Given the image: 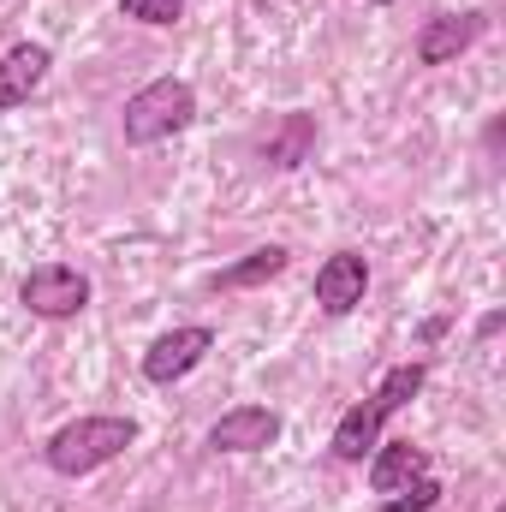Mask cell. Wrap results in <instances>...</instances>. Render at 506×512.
<instances>
[{"mask_svg": "<svg viewBox=\"0 0 506 512\" xmlns=\"http://www.w3.org/2000/svg\"><path fill=\"white\" fill-rule=\"evenodd\" d=\"M506 328V310H489V316H483V322H477V340H495V334H501Z\"/></svg>", "mask_w": 506, "mask_h": 512, "instance_id": "9a60e30c", "label": "cell"}, {"mask_svg": "<svg viewBox=\"0 0 506 512\" xmlns=\"http://www.w3.org/2000/svg\"><path fill=\"white\" fill-rule=\"evenodd\" d=\"M197 120V90L185 84V78H149L143 90H131L126 96V114H120V131H126L131 149H155V143H167V137H179V131Z\"/></svg>", "mask_w": 506, "mask_h": 512, "instance_id": "3957f363", "label": "cell"}, {"mask_svg": "<svg viewBox=\"0 0 506 512\" xmlns=\"http://www.w3.org/2000/svg\"><path fill=\"white\" fill-rule=\"evenodd\" d=\"M316 114H280L274 126L256 137V155H262V167H274V173H292V167H304L310 155H316Z\"/></svg>", "mask_w": 506, "mask_h": 512, "instance_id": "30bf717a", "label": "cell"}, {"mask_svg": "<svg viewBox=\"0 0 506 512\" xmlns=\"http://www.w3.org/2000/svg\"><path fill=\"white\" fill-rule=\"evenodd\" d=\"M137 441V417H120V411H90V417H72L60 423L48 441H42V465L54 477H96L102 465H114Z\"/></svg>", "mask_w": 506, "mask_h": 512, "instance_id": "7a4b0ae2", "label": "cell"}, {"mask_svg": "<svg viewBox=\"0 0 506 512\" xmlns=\"http://www.w3.org/2000/svg\"><path fill=\"white\" fill-rule=\"evenodd\" d=\"M501 137H506V120H489V131H483V143H489V155L501 149Z\"/></svg>", "mask_w": 506, "mask_h": 512, "instance_id": "2e32d148", "label": "cell"}, {"mask_svg": "<svg viewBox=\"0 0 506 512\" xmlns=\"http://www.w3.org/2000/svg\"><path fill=\"white\" fill-rule=\"evenodd\" d=\"M376 6H387V0H376Z\"/></svg>", "mask_w": 506, "mask_h": 512, "instance_id": "e0dca14e", "label": "cell"}, {"mask_svg": "<svg viewBox=\"0 0 506 512\" xmlns=\"http://www.w3.org/2000/svg\"><path fill=\"white\" fill-rule=\"evenodd\" d=\"M370 292V262L358 251H334L322 268H316V304L322 316H352Z\"/></svg>", "mask_w": 506, "mask_h": 512, "instance_id": "9c48e42d", "label": "cell"}, {"mask_svg": "<svg viewBox=\"0 0 506 512\" xmlns=\"http://www.w3.org/2000/svg\"><path fill=\"white\" fill-rule=\"evenodd\" d=\"M120 12H126V18H137V24L167 30V24H179V18H185V0H120Z\"/></svg>", "mask_w": 506, "mask_h": 512, "instance_id": "5bb4252c", "label": "cell"}, {"mask_svg": "<svg viewBox=\"0 0 506 512\" xmlns=\"http://www.w3.org/2000/svg\"><path fill=\"white\" fill-rule=\"evenodd\" d=\"M435 507H441V483H435V471L417 477L411 489H399V495L381 501V512H435Z\"/></svg>", "mask_w": 506, "mask_h": 512, "instance_id": "4fadbf2b", "label": "cell"}, {"mask_svg": "<svg viewBox=\"0 0 506 512\" xmlns=\"http://www.w3.org/2000/svg\"><path fill=\"white\" fill-rule=\"evenodd\" d=\"M423 382H429V364L423 358H405V364H393L387 376H381L340 423H334V441H328V453L340 459V465H364L370 453H376L381 429H387V417L393 411H405L417 393H423Z\"/></svg>", "mask_w": 506, "mask_h": 512, "instance_id": "6da1fadb", "label": "cell"}, {"mask_svg": "<svg viewBox=\"0 0 506 512\" xmlns=\"http://www.w3.org/2000/svg\"><path fill=\"white\" fill-rule=\"evenodd\" d=\"M215 352V328L209 322H185V328H167L149 340L143 352V382L149 387H173L185 382L191 370H203V358Z\"/></svg>", "mask_w": 506, "mask_h": 512, "instance_id": "5b68a950", "label": "cell"}, {"mask_svg": "<svg viewBox=\"0 0 506 512\" xmlns=\"http://www.w3.org/2000/svg\"><path fill=\"white\" fill-rule=\"evenodd\" d=\"M286 262H292L286 245H256V251H245L239 262H227L209 286H215V292H251V286H268L274 274H286Z\"/></svg>", "mask_w": 506, "mask_h": 512, "instance_id": "7c38bea8", "label": "cell"}, {"mask_svg": "<svg viewBox=\"0 0 506 512\" xmlns=\"http://www.w3.org/2000/svg\"><path fill=\"white\" fill-rule=\"evenodd\" d=\"M54 72V48L48 42H12L0 54V114H18Z\"/></svg>", "mask_w": 506, "mask_h": 512, "instance_id": "ba28073f", "label": "cell"}, {"mask_svg": "<svg viewBox=\"0 0 506 512\" xmlns=\"http://www.w3.org/2000/svg\"><path fill=\"white\" fill-rule=\"evenodd\" d=\"M18 304L42 322H72V316L90 310V274L72 268V262H36L18 280Z\"/></svg>", "mask_w": 506, "mask_h": 512, "instance_id": "277c9868", "label": "cell"}, {"mask_svg": "<svg viewBox=\"0 0 506 512\" xmlns=\"http://www.w3.org/2000/svg\"><path fill=\"white\" fill-rule=\"evenodd\" d=\"M364 465H370V489H376L381 501L435 471V465H429V447H411V441H376V453H370Z\"/></svg>", "mask_w": 506, "mask_h": 512, "instance_id": "8fae6325", "label": "cell"}, {"mask_svg": "<svg viewBox=\"0 0 506 512\" xmlns=\"http://www.w3.org/2000/svg\"><path fill=\"white\" fill-rule=\"evenodd\" d=\"M489 36V12H435V18H423L417 24V36H411V60L417 66H453L459 54H471L477 42Z\"/></svg>", "mask_w": 506, "mask_h": 512, "instance_id": "8992f818", "label": "cell"}, {"mask_svg": "<svg viewBox=\"0 0 506 512\" xmlns=\"http://www.w3.org/2000/svg\"><path fill=\"white\" fill-rule=\"evenodd\" d=\"M286 435L280 411L274 405H233L209 423V447L215 453H268L274 441Z\"/></svg>", "mask_w": 506, "mask_h": 512, "instance_id": "52a82bcc", "label": "cell"}]
</instances>
